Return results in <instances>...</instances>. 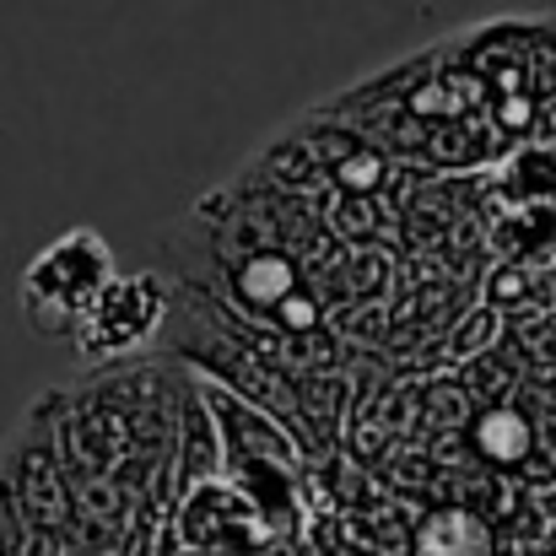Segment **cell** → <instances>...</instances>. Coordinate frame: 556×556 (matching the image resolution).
<instances>
[{
	"mask_svg": "<svg viewBox=\"0 0 556 556\" xmlns=\"http://www.w3.org/2000/svg\"><path fill=\"white\" fill-rule=\"evenodd\" d=\"M416 556H497V546H492V530L476 514L443 508L416 530Z\"/></svg>",
	"mask_w": 556,
	"mask_h": 556,
	"instance_id": "cell-3",
	"label": "cell"
},
{
	"mask_svg": "<svg viewBox=\"0 0 556 556\" xmlns=\"http://www.w3.org/2000/svg\"><path fill=\"white\" fill-rule=\"evenodd\" d=\"M168 330V281L141 270V276H114L98 303L87 308L81 330L71 336L81 368H114L147 352Z\"/></svg>",
	"mask_w": 556,
	"mask_h": 556,
	"instance_id": "cell-2",
	"label": "cell"
},
{
	"mask_svg": "<svg viewBox=\"0 0 556 556\" xmlns=\"http://www.w3.org/2000/svg\"><path fill=\"white\" fill-rule=\"evenodd\" d=\"M114 276H119V265H114L109 238L98 227H71L27 260V270L16 281V308L33 336L71 341Z\"/></svg>",
	"mask_w": 556,
	"mask_h": 556,
	"instance_id": "cell-1",
	"label": "cell"
}]
</instances>
